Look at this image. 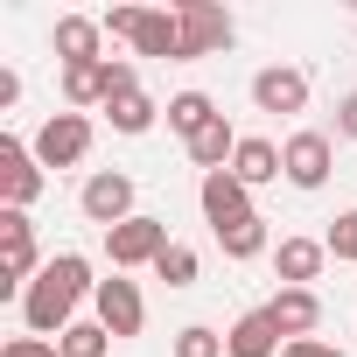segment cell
Returning <instances> with one entry per match:
<instances>
[{
    "label": "cell",
    "instance_id": "cell-29",
    "mask_svg": "<svg viewBox=\"0 0 357 357\" xmlns=\"http://www.w3.org/2000/svg\"><path fill=\"white\" fill-rule=\"evenodd\" d=\"M133 15H140V8H112V15H98V22H105V36L126 43V36H133Z\"/></svg>",
    "mask_w": 357,
    "mask_h": 357
},
{
    "label": "cell",
    "instance_id": "cell-5",
    "mask_svg": "<svg viewBox=\"0 0 357 357\" xmlns=\"http://www.w3.org/2000/svg\"><path fill=\"white\" fill-rule=\"evenodd\" d=\"M329 168H336V140H329V133L301 126V133L280 140V175H287L294 190H322V183H329Z\"/></svg>",
    "mask_w": 357,
    "mask_h": 357
},
{
    "label": "cell",
    "instance_id": "cell-1",
    "mask_svg": "<svg viewBox=\"0 0 357 357\" xmlns=\"http://www.w3.org/2000/svg\"><path fill=\"white\" fill-rule=\"evenodd\" d=\"M84 294H98V280H91V259L84 252H56L36 280H29V294H22V322H29V336H63L70 322H77V301Z\"/></svg>",
    "mask_w": 357,
    "mask_h": 357
},
{
    "label": "cell",
    "instance_id": "cell-16",
    "mask_svg": "<svg viewBox=\"0 0 357 357\" xmlns=\"http://www.w3.org/2000/svg\"><path fill=\"white\" fill-rule=\"evenodd\" d=\"M322 259H329L322 238H280V245H273V273H280V287H308V280L322 273Z\"/></svg>",
    "mask_w": 357,
    "mask_h": 357
},
{
    "label": "cell",
    "instance_id": "cell-18",
    "mask_svg": "<svg viewBox=\"0 0 357 357\" xmlns=\"http://www.w3.org/2000/svg\"><path fill=\"white\" fill-rule=\"evenodd\" d=\"M231 175H238L245 190L280 183V147H273V140H259V133H245V140H238V154H231Z\"/></svg>",
    "mask_w": 357,
    "mask_h": 357
},
{
    "label": "cell",
    "instance_id": "cell-24",
    "mask_svg": "<svg viewBox=\"0 0 357 357\" xmlns=\"http://www.w3.org/2000/svg\"><path fill=\"white\" fill-rule=\"evenodd\" d=\"M322 245H329V259L357 266V211H336V218H329V231H322Z\"/></svg>",
    "mask_w": 357,
    "mask_h": 357
},
{
    "label": "cell",
    "instance_id": "cell-8",
    "mask_svg": "<svg viewBox=\"0 0 357 357\" xmlns=\"http://www.w3.org/2000/svg\"><path fill=\"white\" fill-rule=\"evenodd\" d=\"M175 15H183V63H197V56H225L231 36H238L231 15L218 8V0H183Z\"/></svg>",
    "mask_w": 357,
    "mask_h": 357
},
{
    "label": "cell",
    "instance_id": "cell-3",
    "mask_svg": "<svg viewBox=\"0 0 357 357\" xmlns=\"http://www.w3.org/2000/svg\"><path fill=\"white\" fill-rule=\"evenodd\" d=\"M168 245H175V238H168V225H161V218H147V211L105 231V259H112V273H133V266H154V259H161Z\"/></svg>",
    "mask_w": 357,
    "mask_h": 357
},
{
    "label": "cell",
    "instance_id": "cell-15",
    "mask_svg": "<svg viewBox=\"0 0 357 357\" xmlns=\"http://www.w3.org/2000/svg\"><path fill=\"white\" fill-rule=\"evenodd\" d=\"M50 43H56V63H105L98 56V43H105V22L98 15H63Z\"/></svg>",
    "mask_w": 357,
    "mask_h": 357
},
{
    "label": "cell",
    "instance_id": "cell-25",
    "mask_svg": "<svg viewBox=\"0 0 357 357\" xmlns=\"http://www.w3.org/2000/svg\"><path fill=\"white\" fill-rule=\"evenodd\" d=\"M154 280H168V287H197V252H190V245H168V252L154 259Z\"/></svg>",
    "mask_w": 357,
    "mask_h": 357
},
{
    "label": "cell",
    "instance_id": "cell-17",
    "mask_svg": "<svg viewBox=\"0 0 357 357\" xmlns=\"http://www.w3.org/2000/svg\"><path fill=\"white\" fill-rule=\"evenodd\" d=\"M238 140H245V133H231V119L218 112V119H211V126H204L197 140H183V147H190V161H197L204 175H218V168H231V154H238Z\"/></svg>",
    "mask_w": 357,
    "mask_h": 357
},
{
    "label": "cell",
    "instance_id": "cell-12",
    "mask_svg": "<svg viewBox=\"0 0 357 357\" xmlns=\"http://www.w3.org/2000/svg\"><path fill=\"white\" fill-rule=\"evenodd\" d=\"M140 56H161V63H183V15L175 8H140L133 15V36H126Z\"/></svg>",
    "mask_w": 357,
    "mask_h": 357
},
{
    "label": "cell",
    "instance_id": "cell-2",
    "mask_svg": "<svg viewBox=\"0 0 357 357\" xmlns=\"http://www.w3.org/2000/svg\"><path fill=\"white\" fill-rule=\"evenodd\" d=\"M43 266H50V259L36 252V225H29V211H0V294L22 301L29 280H36Z\"/></svg>",
    "mask_w": 357,
    "mask_h": 357
},
{
    "label": "cell",
    "instance_id": "cell-9",
    "mask_svg": "<svg viewBox=\"0 0 357 357\" xmlns=\"http://www.w3.org/2000/svg\"><path fill=\"white\" fill-rule=\"evenodd\" d=\"M91 308H98V329H105L112 343H126V336H140V329H147V301H140V287H133L126 273H112V280H98V294H91Z\"/></svg>",
    "mask_w": 357,
    "mask_h": 357
},
{
    "label": "cell",
    "instance_id": "cell-6",
    "mask_svg": "<svg viewBox=\"0 0 357 357\" xmlns=\"http://www.w3.org/2000/svg\"><path fill=\"white\" fill-rule=\"evenodd\" d=\"M29 147H36L43 168H77V161L91 154V119H84V112H50Z\"/></svg>",
    "mask_w": 357,
    "mask_h": 357
},
{
    "label": "cell",
    "instance_id": "cell-20",
    "mask_svg": "<svg viewBox=\"0 0 357 357\" xmlns=\"http://www.w3.org/2000/svg\"><path fill=\"white\" fill-rule=\"evenodd\" d=\"M211 119H218V105H211V91H175V98H168V126L183 133V140H197V133H204Z\"/></svg>",
    "mask_w": 357,
    "mask_h": 357
},
{
    "label": "cell",
    "instance_id": "cell-22",
    "mask_svg": "<svg viewBox=\"0 0 357 357\" xmlns=\"http://www.w3.org/2000/svg\"><path fill=\"white\" fill-rule=\"evenodd\" d=\"M105 119H112V133H147V126L161 119V105H154L147 91H133V98H112V105H105Z\"/></svg>",
    "mask_w": 357,
    "mask_h": 357
},
{
    "label": "cell",
    "instance_id": "cell-26",
    "mask_svg": "<svg viewBox=\"0 0 357 357\" xmlns=\"http://www.w3.org/2000/svg\"><path fill=\"white\" fill-rule=\"evenodd\" d=\"M175 357H225V336L211 322H190V329H175Z\"/></svg>",
    "mask_w": 357,
    "mask_h": 357
},
{
    "label": "cell",
    "instance_id": "cell-14",
    "mask_svg": "<svg viewBox=\"0 0 357 357\" xmlns=\"http://www.w3.org/2000/svg\"><path fill=\"white\" fill-rule=\"evenodd\" d=\"M287 343H280V329H273V315L266 308H245L231 329H225V357H280Z\"/></svg>",
    "mask_w": 357,
    "mask_h": 357
},
{
    "label": "cell",
    "instance_id": "cell-28",
    "mask_svg": "<svg viewBox=\"0 0 357 357\" xmlns=\"http://www.w3.org/2000/svg\"><path fill=\"white\" fill-rule=\"evenodd\" d=\"M336 133H343V140H357V91H343V98H336Z\"/></svg>",
    "mask_w": 357,
    "mask_h": 357
},
{
    "label": "cell",
    "instance_id": "cell-11",
    "mask_svg": "<svg viewBox=\"0 0 357 357\" xmlns=\"http://www.w3.org/2000/svg\"><path fill=\"white\" fill-rule=\"evenodd\" d=\"M266 315H273L280 343H308V336L322 329V294H315V287H280V294L266 301Z\"/></svg>",
    "mask_w": 357,
    "mask_h": 357
},
{
    "label": "cell",
    "instance_id": "cell-7",
    "mask_svg": "<svg viewBox=\"0 0 357 357\" xmlns=\"http://www.w3.org/2000/svg\"><path fill=\"white\" fill-rule=\"evenodd\" d=\"M77 211H84L98 231H112V225L140 218V211H133V175H119V168H98V175H84V190H77Z\"/></svg>",
    "mask_w": 357,
    "mask_h": 357
},
{
    "label": "cell",
    "instance_id": "cell-13",
    "mask_svg": "<svg viewBox=\"0 0 357 357\" xmlns=\"http://www.w3.org/2000/svg\"><path fill=\"white\" fill-rule=\"evenodd\" d=\"M197 204H204V218H211V231H225V225H238V218H252V190L238 183L231 168H218V175H204V183H197Z\"/></svg>",
    "mask_w": 357,
    "mask_h": 357
},
{
    "label": "cell",
    "instance_id": "cell-10",
    "mask_svg": "<svg viewBox=\"0 0 357 357\" xmlns=\"http://www.w3.org/2000/svg\"><path fill=\"white\" fill-rule=\"evenodd\" d=\"M252 105L273 112V119L308 112V70H294V63H266V70H252Z\"/></svg>",
    "mask_w": 357,
    "mask_h": 357
},
{
    "label": "cell",
    "instance_id": "cell-30",
    "mask_svg": "<svg viewBox=\"0 0 357 357\" xmlns=\"http://www.w3.org/2000/svg\"><path fill=\"white\" fill-rule=\"evenodd\" d=\"M280 357H343V350H336V343H322V336H308V343H287Z\"/></svg>",
    "mask_w": 357,
    "mask_h": 357
},
{
    "label": "cell",
    "instance_id": "cell-21",
    "mask_svg": "<svg viewBox=\"0 0 357 357\" xmlns=\"http://www.w3.org/2000/svg\"><path fill=\"white\" fill-rule=\"evenodd\" d=\"M218 245H225V259H259V252H266V218L252 211V218L225 225V231H218Z\"/></svg>",
    "mask_w": 357,
    "mask_h": 357
},
{
    "label": "cell",
    "instance_id": "cell-19",
    "mask_svg": "<svg viewBox=\"0 0 357 357\" xmlns=\"http://www.w3.org/2000/svg\"><path fill=\"white\" fill-rule=\"evenodd\" d=\"M63 105L84 112V105H105V63H63Z\"/></svg>",
    "mask_w": 357,
    "mask_h": 357
},
{
    "label": "cell",
    "instance_id": "cell-4",
    "mask_svg": "<svg viewBox=\"0 0 357 357\" xmlns=\"http://www.w3.org/2000/svg\"><path fill=\"white\" fill-rule=\"evenodd\" d=\"M43 161H36V147L29 140H15V133H0V211H29L36 197H43Z\"/></svg>",
    "mask_w": 357,
    "mask_h": 357
},
{
    "label": "cell",
    "instance_id": "cell-27",
    "mask_svg": "<svg viewBox=\"0 0 357 357\" xmlns=\"http://www.w3.org/2000/svg\"><path fill=\"white\" fill-rule=\"evenodd\" d=\"M0 357H63L50 336H8V343H0Z\"/></svg>",
    "mask_w": 357,
    "mask_h": 357
},
{
    "label": "cell",
    "instance_id": "cell-23",
    "mask_svg": "<svg viewBox=\"0 0 357 357\" xmlns=\"http://www.w3.org/2000/svg\"><path fill=\"white\" fill-rule=\"evenodd\" d=\"M56 350H63V357H105V350H112V336H105L98 322H70V329L56 336Z\"/></svg>",
    "mask_w": 357,
    "mask_h": 357
}]
</instances>
